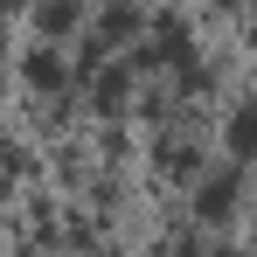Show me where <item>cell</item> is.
<instances>
[{
  "label": "cell",
  "mask_w": 257,
  "mask_h": 257,
  "mask_svg": "<svg viewBox=\"0 0 257 257\" xmlns=\"http://www.w3.org/2000/svg\"><path fill=\"white\" fill-rule=\"evenodd\" d=\"M229 146H236V153H257V104H243V111L229 118Z\"/></svg>",
  "instance_id": "1"
},
{
  "label": "cell",
  "mask_w": 257,
  "mask_h": 257,
  "mask_svg": "<svg viewBox=\"0 0 257 257\" xmlns=\"http://www.w3.org/2000/svg\"><path fill=\"white\" fill-rule=\"evenodd\" d=\"M229 202H236V181H209L202 188V215H222Z\"/></svg>",
  "instance_id": "2"
}]
</instances>
